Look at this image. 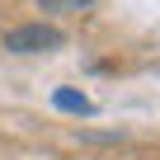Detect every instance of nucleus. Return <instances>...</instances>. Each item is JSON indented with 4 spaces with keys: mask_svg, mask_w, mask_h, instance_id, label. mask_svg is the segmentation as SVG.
Returning a JSON list of instances; mask_svg holds the SVG:
<instances>
[{
    "mask_svg": "<svg viewBox=\"0 0 160 160\" xmlns=\"http://www.w3.org/2000/svg\"><path fill=\"white\" fill-rule=\"evenodd\" d=\"M80 141H122V132H80Z\"/></svg>",
    "mask_w": 160,
    "mask_h": 160,
    "instance_id": "nucleus-4",
    "label": "nucleus"
},
{
    "mask_svg": "<svg viewBox=\"0 0 160 160\" xmlns=\"http://www.w3.org/2000/svg\"><path fill=\"white\" fill-rule=\"evenodd\" d=\"M52 108H57V113H71V118H94V113H99V104H94L85 90H71V85L52 90Z\"/></svg>",
    "mask_w": 160,
    "mask_h": 160,
    "instance_id": "nucleus-2",
    "label": "nucleus"
},
{
    "mask_svg": "<svg viewBox=\"0 0 160 160\" xmlns=\"http://www.w3.org/2000/svg\"><path fill=\"white\" fill-rule=\"evenodd\" d=\"M57 47H66V33L57 24H42V19L5 33V52H57Z\"/></svg>",
    "mask_w": 160,
    "mask_h": 160,
    "instance_id": "nucleus-1",
    "label": "nucleus"
},
{
    "mask_svg": "<svg viewBox=\"0 0 160 160\" xmlns=\"http://www.w3.org/2000/svg\"><path fill=\"white\" fill-rule=\"evenodd\" d=\"M94 0H38V10L42 14H80V10H90Z\"/></svg>",
    "mask_w": 160,
    "mask_h": 160,
    "instance_id": "nucleus-3",
    "label": "nucleus"
}]
</instances>
